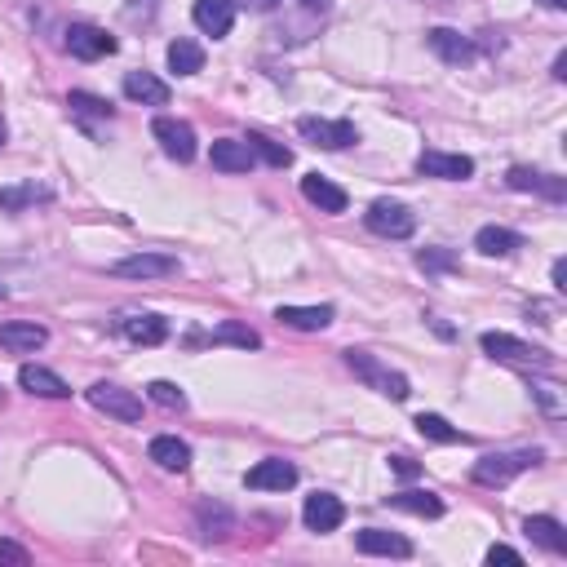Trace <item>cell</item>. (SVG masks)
Instances as JSON below:
<instances>
[{
	"label": "cell",
	"mask_w": 567,
	"mask_h": 567,
	"mask_svg": "<svg viewBox=\"0 0 567 567\" xmlns=\"http://www.w3.org/2000/svg\"><path fill=\"white\" fill-rule=\"evenodd\" d=\"M346 364H350V373L364 381V386H373L377 395L395 399V404H404V399L412 395L408 377H404V373H395V368H386L377 355H368V350H346Z\"/></svg>",
	"instance_id": "1"
},
{
	"label": "cell",
	"mask_w": 567,
	"mask_h": 567,
	"mask_svg": "<svg viewBox=\"0 0 567 567\" xmlns=\"http://www.w3.org/2000/svg\"><path fill=\"white\" fill-rule=\"evenodd\" d=\"M532 466H541V452H488V457L474 461V483L479 488H505Z\"/></svg>",
	"instance_id": "2"
},
{
	"label": "cell",
	"mask_w": 567,
	"mask_h": 567,
	"mask_svg": "<svg viewBox=\"0 0 567 567\" xmlns=\"http://www.w3.org/2000/svg\"><path fill=\"white\" fill-rule=\"evenodd\" d=\"M479 346H483V355L501 359V364H519V368H554V355H550V350L528 346V342H519V337H510V333H483V337H479Z\"/></svg>",
	"instance_id": "3"
},
{
	"label": "cell",
	"mask_w": 567,
	"mask_h": 567,
	"mask_svg": "<svg viewBox=\"0 0 567 567\" xmlns=\"http://www.w3.org/2000/svg\"><path fill=\"white\" fill-rule=\"evenodd\" d=\"M297 133L319 151H346L359 142V129L350 120H324V116H302L297 120Z\"/></svg>",
	"instance_id": "4"
},
{
	"label": "cell",
	"mask_w": 567,
	"mask_h": 567,
	"mask_svg": "<svg viewBox=\"0 0 567 567\" xmlns=\"http://www.w3.org/2000/svg\"><path fill=\"white\" fill-rule=\"evenodd\" d=\"M85 399H89V404H94L98 412L116 417V421H142V399L133 395V390L116 386V381H94V386L85 390Z\"/></svg>",
	"instance_id": "5"
},
{
	"label": "cell",
	"mask_w": 567,
	"mask_h": 567,
	"mask_svg": "<svg viewBox=\"0 0 567 567\" xmlns=\"http://www.w3.org/2000/svg\"><path fill=\"white\" fill-rule=\"evenodd\" d=\"M368 231L381 235V240H408L412 231H417V218H412L408 204H395V200H377L373 209L364 213Z\"/></svg>",
	"instance_id": "6"
},
{
	"label": "cell",
	"mask_w": 567,
	"mask_h": 567,
	"mask_svg": "<svg viewBox=\"0 0 567 567\" xmlns=\"http://www.w3.org/2000/svg\"><path fill=\"white\" fill-rule=\"evenodd\" d=\"M178 271H182V262L173 253H133L111 266V275H120V280H169Z\"/></svg>",
	"instance_id": "7"
},
{
	"label": "cell",
	"mask_w": 567,
	"mask_h": 567,
	"mask_svg": "<svg viewBox=\"0 0 567 567\" xmlns=\"http://www.w3.org/2000/svg\"><path fill=\"white\" fill-rule=\"evenodd\" d=\"M151 133H156L160 151H164L169 160H178V164H191V160H195V129L187 125V120L160 116L156 125H151Z\"/></svg>",
	"instance_id": "8"
},
{
	"label": "cell",
	"mask_w": 567,
	"mask_h": 567,
	"mask_svg": "<svg viewBox=\"0 0 567 567\" xmlns=\"http://www.w3.org/2000/svg\"><path fill=\"white\" fill-rule=\"evenodd\" d=\"M244 483H249L253 492H288L297 483V466L293 461H284V457H266L244 474Z\"/></svg>",
	"instance_id": "9"
},
{
	"label": "cell",
	"mask_w": 567,
	"mask_h": 567,
	"mask_svg": "<svg viewBox=\"0 0 567 567\" xmlns=\"http://www.w3.org/2000/svg\"><path fill=\"white\" fill-rule=\"evenodd\" d=\"M67 49H71L76 58H85V63H94V58L116 54V36H107V32H102V27H94V23H71Z\"/></svg>",
	"instance_id": "10"
},
{
	"label": "cell",
	"mask_w": 567,
	"mask_h": 567,
	"mask_svg": "<svg viewBox=\"0 0 567 567\" xmlns=\"http://www.w3.org/2000/svg\"><path fill=\"white\" fill-rule=\"evenodd\" d=\"M302 523L311 532H337L346 523V505L333 497V492H315V497H306L302 505Z\"/></svg>",
	"instance_id": "11"
},
{
	"label": "cell",
	"mask_w": 567,
	"mask_h": 567,
	"mask_svg": "<svg viewBox=\"0 0 567 567\" xmlns=\"http://www.w3.org/2000/svg\"><path fill=\"white\" fill-rule=\"evenodd\" d=\"M45 342H49L45 324H27V319H9V324H0V346H5L9 355H36Z\"/></svg>",
	"instance_id": "12"
},
{
	"label": "cell",
	"mask_w": 567,
	"mask_h": 567,
	"mask_svg": "<svg viewBox=\"0 0 567 567\" xmlns=\"http://www.w3.org/2000/svg\"><path fill=\"white\" fill-rule=\"evenodd\" d=\"M191 18H195V27H200L204 36L222 40L235 27V0H195Z\"/></svg>",
	"instance_id": "13"
},
{
	"label": "cell",
	"mask_w": 567,
	"mask_h": 567,
	"mask_svg": "<svg viewBox=\"0 0 567 567\" xmlns=\"http://www.w3.org/2000/svg\"><path fill=\"white\" fill-rule=\"evenodd\" d=\"M417 169L426 178H443V182H466L474 173V160L470 156H448V151H421L417 156Z\"/></svg>",
	"instance_id": "14"
},
{
	"label": "cell",
	"mask_w": 567,
	"mask_h": 567,
	"mask_svg": "<svg viewBox=\"0 0 567 567\" xmlns=\"http://www.w3.org/2000/svg\"><path fill=\"white\" fill-rule=\"evenodd\" d=\"M18 386H23L27 395H36V399H67L71 395L67 381L58 377L54 368H40V364H23V368H18Z\"/></svg>",
	"instance_id": "15"
},
{
	"label": "cell",
	"mask_w": 567,
	"mask_h": 567,
	"mask_svg": "<svg viewBox=\"0 0 567 567\" xmlns=\"http://www.w3.org/2000/svg\"><path fill=\"white\" fill-rule=\"evenodd\" d=\"M67 107H71V120H76V125L85 129V133H98V129H94V120H102V125H111V116H116L107 98L85 94V89H71V94H67Z\"/></svg>",
	"instance_id": "16"
},
{
	"label": "cell",
	"mask_w": 567,
	"mask_h": 567,
	"mask_svg": "<svg viewBox=\"0 0 567 567\" xmlns=\"http://www.w3.org/2000/svg\"><path fill=\"white\" fill-rule=\"evenodd\" d=\"M355 550L359 554H386V559H408L412 541L399 532H386V528H364L355 536Z\"/></svg>",
	"instance_id": "17"
},
{
	"label": "cell",
	"mask_w": 567,
	"mask_h": 567,
	"mask_svg": "<svg viewBox=\"0 0 567 567\" xmlns=\"http://www.w3.org/2000/svg\"><path fill=\"white\" fill-rule=\"evenodd\" d=\"M505 187H510V191H536V195H550V200H563V195H567V182H563V178H550V173L523 169V164H514V169L505 173Z\"/></svg>",
	"instance_id": "18"
},
{
	"label": "cell",
	"mask_w": 567,
	"mask_h": 567,
	"mask_svg": "<svg viewBox=\"0 0 567 567\" xmlns=\"http://www.w3.org/2000/svg\"><path fill=\"white\" fill-rule=\"evenodd\" d=\"M120 333H125L133 346H160L164 337H169V324H164L160 315H151V311H138V315L120 319Z\"/></svg>",
	"instance_id": "19"
},
{
	"label": "cell",
	"mask_w": 567,
	"mask_h": 567,
	"mask_svg": "<svg viewBox=\"0 0 567 567\" xmlns=\"http://www.w3.org/2000/svg\"><path fill=\"white\" fill-rule=\"evenodd\" d=\"M209 160H213V169H222V173H249L253 169V147L240 138H218L209 151Z\"/></svg>",
	"instance_id": "20"
},
{
	"label": "cell",
	"mask_w": 567,
	"mask_h": 567,
	"mask_svg": "<svg viewBox=\"0 0 567 567\" xmlns=\"http://www.w3.org/2000/svg\"><path fill=\"white\" fill-rule=\"evenodd\" d=\"M426 45L452 67H461V63H470L474 58V45L461 32H452V27H435V32H426Z\"/></svg>",
	"instance_id": "21"
},
{
	"label": "cell",
	"mask_w": 567,
	"mask_h": 567,
	"mask_svg": "<svg viewBox=\"0 0 567 567\" xmlns=\"http://www.w3.org/2000/svg\"><path fill=\"white\" fill-rule=\"evenodd\" d=\"M125 98L129 102H142V107H164L169 102V85L151 71H129L125 76Z\"/></svg>",
	"instance_id": "22"
},
{
	"label": "cell",
	"mask_w": 567,
	"mask_h": 567,
	"mask_svg": "<svg viewBox=\"0 0 567 567\" xmlns=\"http://www.w3.org/2000/svg\"><path fill=\"white\" fill-rule=\"evenodd\" d=\"M302 195L315 204L319 213H346V191L337 187V182L319 178V173H306L302 178Z\"/></svg>",
	"instance_id": "23"
},
{
	"label": "cell",
	"mask_w": 567,
	"mask_h": 567,
	"mask_svg": "<svg viewBox=\"0 0 567 567\" xmlns=\"http://www.w3.org/2000/svg\"><path fill=\"white\" fill-rule=\"evenodd\" d=\"M523 532H528L532 545H541V550L567 554V532H563L559 519H550V514H528V519H523Z\"/></svg>",
	"instance_id": "24"
},
{
	"label": "cell",
	"mask_w": 567,
	"mask_h": 567,
	"mask_svg": "<svg viewBox=\"0 0 567 567\" xmlns=\"http://www.w3.org/2000/svg\"><path fill=\"white\" fill-rule=\"evenodd\" d=\"M275 319L284 328H297V333H319V328L333 324V306H280Z\"/></svg>",
	"instance_id": "25"
},
{
	"label": "cell",
	"mask_w": 567,
	"mask_h": 567,
	"mask_svg": "<svg viewBox=\"0 0 567 567\" xmlns=\"http://www.w3.org/2000/svg\"><path fill=\"white\" fill-rule=\"evenodd\" d=\"M474 249L483 257H510L523 249V235L510 231V226H479V235H474Z\"/></svg>",
	"instance_id": "26"
},
{
	"label": "cell",
	"mask_w": 567,
	"mask_h": 567,
	"mask_svg": "<svg viewBox=\"0 0 567 567\" xmlns=\"http://www.w3.org/2000/svg\"><path fill=\"white\" fill-rule=\"evenodd\" d=\"M147 457L156 461L160 470H173V474H182L191 466V448L178 435H156L151 439V448H147Z\"/></svg>",
	"instance_id": "27"
},
{
	"label": "cell",
	"mask_w": 567,
	"mask_h": 567,
	"mask_svg": "<svg viewBox=\"0 0 567 567\" xmlns=\"http://www.w3.org/2000/svg\"><path fill=\"white\" fill-rule=\"evenodd\" d=\"M386 505H395V510H408V514H421V519H439L443 514V501L435 492H395V497H386Z\"/></svg>",
	"instance_id": "28"
},
{
	"label": "cell",
	"mask_w": 567,
	"mask_h": 567,
	"mask_svg": "<svg viewBox=\"0 0 567 567\" xmlns=\"http://www.w3.org/2000/svg\"><path fill=\"white\" fill-rule=\"evenodd\" d=\"M169 71H178V76H195V71H204V49L195 45V40L178 36L169 45Z\"/></svg>",
	"instance_id": "29"
},
{
	"label": "cell",
	"mask_w": 567,
	"mask_h": 567,
	"mask_svg": "<svg viewBox=\"0 0 567 567\" xmlns=\"http://www.w3.org/2000/svg\"><path fill=\"white\" fill-rule=\"evenodd\" d=\"M45 200H54V191L36 187V182H27V187H5V191H0V209H5V213H23V209H32V204H45Z\"/></svg>",
	"instance_id": "30"
},
{
	"label": "cell",
	"mask_w": 567,
	"mask_h": 567,
	"mask_svg": "<svg viewBox=\"0 0 567 567\" xmlns=\"http://www.w3.org/2000/svg\"><path fill=\"white\" fill-rule=\"evenodd\" d=\"M195 519H200V536L204 541H222L226 532H231V510H226V505H200V510H195Z\"/></svg>",
	"instance_id": "31"
},
{
	"label": "cell",
	"mask_w": 567,
	"mask_h": 567,
	"mask_svg": "<svg viewBox=\"0 0 567 567\" xmlns=\"http://www.w3.org/2000/svg\"><path fill=\"white\" fill-rule=\"evenodd\" d=\"M417 430H421L426 439H435V443H466V439H470V435H461L457 426H448L439 412H421V417H417Z\"/></svg>",
	"instance_id": "32"
},
{
	"label": "cell",
	"mask_w": 567,
	"mask_h": 567,
	"mask_svg": "<svg viewBox=\"0 0 567 567\" xmlns=\"http://www.w3.org/2000/svg\"><path fill=\"white\" fill-rule=\"evenodd\" d=\"M244 142H249L253 156H262L266 164H271V169H288V164H293V151L280 147V142H271V138H262V133H249Z\"/></svg>",
	"instance_id": "33"
},
{
	"label": "cell",
	"mask_w": 567,
	"mask_h": 567,
	"mask_svg": "<svg viewBox=\"0 0 567 567\" xmlns=\"http://www.w3.org/2000/svg\"><path fill=\"white\" fill-rule=\"evenodd\" d=\"M147 399L156 408H169V412H182L187 408V395H182V386H173V381H151L147 386Z\"/></svg>",
	"instance_id": "34"
},
{
	"label": "cell",
	"mask_w": 567,
	"mask_h": 567,
	"mask_svg": "<svg viewBox=\"0 0 567 567\" xmlns=\"http://www.w3.org/2000/svg\"><path fill=\"white\" fill-rule=\"evenodd\" d=\"M209 342H231V346L257 350V346H262V337H257L253 328H244V324H231V319H226L222 328H213V337H209Z\"/></svg>",
	"instance_id": "35"
},
{
	"label": "cell",
	"mask_w": 567,
	"mask_h": 567,
	"mask_svg": "<svg viewBox=\"0 0 567 567\" xmlns=\"http://www.w3.org/2000/svg\"><path fill=\"white\" fill-rule=\"evenodd\" d=\"M417 266H421L426 275L457 271V253H452V249H421V253H417Z\"/></svg>",
	"instance_id": "36"
},
{
	"label": "cell",
	"mask_w": 567,
	"mask_h": 567,
	"mask_svg": "<svg viewBox=\"0 0 567 567\" xmlns=\"http://www.w3.org/2000/svg\"><path fill=\"white\" fill-rule=\"evenodd\" d=\"M532 395L541 399V408L550 412V417H563V395H559V386H550V381H536Z\"/></svg>",
	"instance_id": "37"
},
{
	"label": "cell",
	"mask_w": 567,
	"mask_h": 567,
	"mask_svg": "<svg viewBox=\"0 0 567 567\" xmlns=\"http://www.w3.org/2000/svg\"><path fill=\"white\" fill-rule=\"evenodd\" d=\"M32 563V554L23 550L18 541H0V567H27Z\"/></svg>",
	"instance_id": "38"
},
{
	"label": "cell",
	"mask_w": 567,
	"mask_h": 567,
	"mask_svg": "<svg viewBox=\"0 0 567 567\" xmlns=\"http://www.w3.org/2000/svg\"><path fill=\"white\" fill-rule=\"evenodd\" d=\"M488 563L497 567V563H505V567H523V554L519 550H510V545H492L488 550Z\"/></svg>",
	"instance_id": "39"
},
{
	"label": "cell",
	"mask_w": 567,
	"mask_h": 567,
	"mask_svg": "<svg viewBox=\"0 0 567 567\" xmlns=\"http://www.w3.org/2000/svg\"><path fill=\"white\" fill-rule=\"evenodd\" d=\"M390 470H395L399 479H417V461L412 457H390Z\"/></svg>",
	"instance_id": "40"
},
{
	"label": "cell",
	"mask_w": 567,
	"mask_h": 567,
	"mask_svg": "<svg viewBox=\"0 0 567 567\" xmlns=\"http://www.w3.org/2000/svg\"><path fill=\"white\" fill-rule=\"evenodd\" d=\"M554 288H559V293H563V288H567V262H563V257H559V262H554Z\"/></svg>",
	"instance_id": "41"
},
{
	"label": "cell",
	"mask_w": 567,
	"mask_h": 567,
	"mask_svg": "<svg viewBox=\"0 0 567 567\" xmlns=\"http://www.w3.org/2000/svg\"><path fill=\"white\" fill-rule=\"evenodd\" d=\"M297 5H302L306 14H328V5H333V0H297Z\"/></svg>",
	"instance_id": "42"
},
{
	"label": "cell",
	"mask_w": 567,
	"mask_h": 567,
	"mask_svg": "<svg viewBox=\"0 0 567 567\" xmlns=\"http://www.w3.org/2000/svg\"><path fill=\"white\" fill-rule=\"evenodd\" d=\"M240 5H249V9H257V14H271L280 0H240Z\"/></svg>",
	"instance_id": "43"
},
{
	"label": "cell",
	"mask_w": 567,
	"mask_h": 567,
	"mask_svg": "<svg viewBox=\"0 0 567 567\" xmlns=\"http://www.w3.org/2000/svg\"><path fill=\"white\" fill-rule=\"evenodd\" d=\"M550 76H554V80H567V54L554 58V71H550Z\"/></svg>",
	"instance_id": "44"
},
{
	"label": "cell",
	"mask_w": 567,
	"mask_h": 567,
	"mask_svg": "<svg viewBox=\"0 0 567 567\" xmlns=\"http://www.w3.org/2000/svg\"><path fill=\"white\" fill-rule=\"evenodd\" d=\"M545 9H567V0H541Z\"/></svg>",
	"instance_id": "45"
},
{
	"label": "cell",
	"mask_w": 567,
	"mask_h": 567,
	"mask_svg": "<svg viewBox=\"0 0 567 567\" xmlns=\"http://www.w3.org/2000/svg\"><path fill=\"white\" fill-rule=\"evenodd\" d=\"M5 138H9V129H5V120H0V147H5Z\"/></svg>",
	"instance_id": "46"
},
{
	"label": "cell",
	"mask_w": 567,
	"mask_h": 567,
	"mask_svg": "<svg viewBox=\"0 0 567 567\" xmlns=\"http://www.w3.org/2000/svg\"><path fill=\"white\" fill-rule=\"evenodd\" d=\"M5 297H9V288H5V284H0V302H5Z\"/></svg>",
	"instance_id": "47"
},
{
	"label": "cell",
	"mask_w": 567,
	"mask_h": 567,
	"mask_svg": "<svg viewBox=\"0 0 567 567\" xmlns=\"http://www.w3.org/2000/svg\"><path fill=\"white\" fill-rule=\"evenodd\" d=\"M0 404H5V390H0Z\"/></svg>",
	"instance_id": "48"
}]
</instances>
